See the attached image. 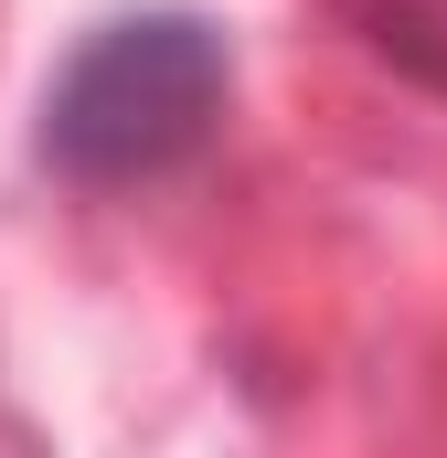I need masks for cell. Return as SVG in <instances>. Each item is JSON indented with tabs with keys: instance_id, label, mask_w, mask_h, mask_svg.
<instances>
[{
	"instance_id": "6da1fadb",
	"label": "cell",
	"mask_w": 447,
	"mask_h": 458,
	"mask_svg": "<svg viewBox=\"0 0 447 458\" xmlns=\"http://www.w3.org/2000/svg\"><path fill=\"white\" fill-rule=\"evenodd\" d=\"M214 107H224V43L192 11H139V21H107L43 97V160L75 182H149L203 149Z\"/></svg>"
}]
</instances>
